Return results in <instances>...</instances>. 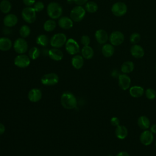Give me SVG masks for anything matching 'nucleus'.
I'll return each mask as SVG.
<instances>
[{
  "label": "nucleus",
  "instance_id": "f704fd0d",
  "mask_svg": "<svg viewBox=\"0 0 156 156\" xmlns=\"http://www.w3.org/2000/svg\"><path fill=\"white\" fill-rule=\"evenodd\" d=\"M146 97L150 100H153L156 98V91L153 88H147L144 91Z\"/></svg>",
  "mask_w": 156,
  "mask_h": 156
},
{
  "label": "nucleus",
  "instance_id": "ddd939ff",
  "mask_svg": "<svg viewBox=\"0 0 156 156\" xmlns=\"http://www.w3.org/2000/svg\"><path fill=\"white\" fill-rule=\"evenodd\" d=\"M118 85L122 90H126L130 87L131 79L126 74H121L118 77Z\"/></svg>",
  "mask_w": 156,
  "mask_h": 156
},
{
  "label": "nucleus",
  "instance_id": "aec40b11",
  "mask_svg": "<svg viewBox=\"0 0 156 156\" xmlns=\"http://www.w3.org/2000/svg\"><path fill=\"white\" fill-rule=\"evenodd\" d=\"M144 93V88L139 85H134L129 88L130 95L135 98L141 97Z\"/></svg>",
  "mask_w": 156,
  "mask_h": 156
},
{
  "label": "nucleus",
  "instance_id": "7ed1b4c3",
  "mask_svg": "<svg viewBox=\"0 0 156 156\" xmlns=\"http://www.w3.org/2000/svg\"><path fill=\"white\" fill-rule=\"evenodd\" d=\"M66 41V35L64 33L60 32L52 35L49 40V43L52 48H60L65 44Z\"/></svg>",
  "mask_w": 156,
  "mask_h": 156
},
{
  "label": "nucleus",
  "instance_id": "09e8293b",
  "mask_svg": "<svg viewBox=\"0 0 156 156\" xmlns=\"http://www.w3.org/2000/svg\"><path fill=\"white\" fill-rule=\"evenodd\" d=\"M155 146H156V141H155Z\"/></svg>",
  "mask_w": 156,
  "mask_h": 156
},
{
  "label": "nucleus",
  "instance_id": "37998d69",
  "mask_svg": "<svg viewBox=\"0 0 156 156\" xmlns=\"http://www.w3.org/2000/svg\"><path fill=\"white\" fill-rule=\"evenodd\" d=\"M150 131L152 133H156V124H154L151 125L150 126Z\"/></svg>",
  "mask_w": 156,
  "mask_h": 156
},
{
  "label": "nucleus",
  "instance_id": "c9c22d12",
  "mask_svg": "<svg viewBox=\"0 0 156 156\" xmlns=\"http://www.w3.org/2000/svg\"><path fill=\"white\" fill-rule=\"evenodd\" d=\"M32 7L36 12H40L44 9V4L41 1H37L33 5Z\"/></svg>",
  "mask_w": 156,
  "mask_h": 156
},
{
  "label": "nucleus",
  "instance_id": "c03bdc74",
  "mask_svg": "<svg viewBox=\"0 0 156 156\" xmlns=\"http://www.w3.org/2000/svg\"><path fill=\"white\" fill-rule=\"evenodd\" d=\"M5 130V128L4 124H2V123H0V135H2Z\"/></svg>",
  "mask_w": 156,
  "mask_h": 156
},
{
  "label": "nucleus",
  "instance_id": "4be33fe9",
  "mask_svg": "<svg viewBox=\"0 0 156 156\" xmlns=\"http://www.w3.org/2000/svg\"><path fill=\"white\" fill-rule=\"evenodd\" d=\"M137 124L139 126V127L143 129V130H147L150 128L151 121L147 116L144 115H142L138 118Z\"/></svg>",
  "mask_w": 156,
  "mask_h": 156
},
{
  "label": "nucleus",
  "instance_id": "49530a36",
  "mask_svg": "<svg viewBox=\"0 0 156 156\" xmlns=\"http://www.w3.org/2000/svg\"><path fill=\"white\" fill-rule=\"evenodd\" d=\"M107 156H112V155H108Z\"/></svg>",
  "mask_w": 156,
  "mask_h": 156
},
{
  "label": "nucleus",
  "instance_id": "58836bf2",
  "mask_svg": "<svg viewBox=\"0 0 156 156\" xmlns=\"http://www.w3.org/2000/svg\"><path fill=\"white\" fill-rule=\"evenodd\" d=\"M23 2L26 7H32L36 1L35 0H23Z\"/></svg>",
  "mask_w": 156,
  "mask_h": 156
},
{
  "label": "nucleus",
  "instance_id": "9d476101",
  "mask_svg": "<svg viewBox=\"0 0 156 156\" xmlns=\"http://www.w3.org/2000/svg\"><path fill=\"white\" fill-rule=\"evenodd\" d=\"M41 82L44 85H54L58 82V76L56 73H48L43 76L41 79Z\"/></svg>",
  "mask_w": 156,
  "mask_h": 156
},
{
  "label": "nucleus",
  "instance_id": "dca6fc26",
  "mask_svg": "<svg viewBox=\"0 0 156 156\" xmlns=\"http://www.w3.org/2000/svg\"><path fill=\"white\" fill-rule=\"evenodd\" d=\"M131 55L135 58H141L144 55V50L143 48L138 44H133L130 49Z\"/></svg>",
  "mask_w": 156,
  "mask_h": 156
},
{
  "label": "nucleus",
  "instance_id": "e433bc0d",
  "mask_svg": "<svg viewBox=\"0 0 156 156\" xmlns=\"http://www.w3.org/2000/svg\"><path fill=\"white\" fill-rule=\"evenodd\" d=\"M80 43L83 46H88L90 43V38L87 35H83L80 38Z\"/></svg>",
  "mask_w": 156,
  "mask_h": 156
},
{
  "label": "nucleus",
  "instance_id": "412c9836",
  "mask_svg": "<svg viewBox=\"0 0 156 156\" xmlns=\"http://www.w3.org/2000/svg\"><path fill=\"white\" fill-rule=\"evenodd\" d=\"M115 133L118 139L124 140L128 135V130L126 126L123 125H119L116 127Z\"/></svg>",
  "mask_w": 156,
  "mask_h": 156
},
{
  "label": "nucleus",
  "instance_id": "ea45409f",
  "mask_svg": "<svg viewBox=\"0 0 156 156\" xmlns=\"http://www.w3.org/2000/svg\"><path fill=\"white\" fill-rule=\"evenodd\" d=\"M73 1L77 5H82L85 4L88 0H73Z\"/></svg>",
  "mask_w": 156,
  "mask_h": 156
},
{
  "label": "nucleus",
  "instance_id": "79ce46f5",
  "mask_svg": "<svg viewBox=\"0 0 156 156\" xmlns=\"http://www.w3.org/2000/svg\"><path fill=\"white\" fill-rule=\"evenodd\" d=\"M115 156H130V155L126 151H121L118 152Z\"/></svg>",
  "mask_w": 156,
  "mask_h": 156
},
{
  "label": "nucleus",
  "instance_id": "2f4dec72",
  "mask_svg": "<svg viewBox=\"0 0 156 156\" xmlns=\"http://www.w3.org/2000/svg\"><path fill=\"white\" fill-rule=\"evenodd\" d=\"M41 54L40 49L36 46L31 48L29 51V57L32 60H36L39 57Z\"/></svg>",
  "mask_w": 156,
  "mask_h": 156
},
{
  "label": "nucleus",
  "instance_id": "4c0bfd02",
  "mask_svg": "<svg viewBox=\"0 0 156 156\" xmlns=\"http://www.w3.org/2000/svg\"><path fill=\"white\" fill-rule=\"evenodd\" d=\"M120 123V121L119 119V118L116 116H113L110 119V124L113 126H118L119 125Z\"/></svg>",
  "mask_w": 156,
  "mask_h": 156
},
{
  "label": "nucleus",
  "instance_id": "4468645a",
  "mask_svg": "<svg viewBox=\"0 0 156 156\" xmlns=\"http://www.w3.org/2000/svg\"><path fill=\"white\" fill-rule=\"evenodd\" d=\"M94 37L96 40V41L101 44H104L107 43L109 36L107 34V32L104 30V29H98L95 32L94 34Z\"/></svg>",
  "mask_w": 156,
  "mask_h": 156
},
{
  "label": "nucleus",
  "instance_id": "f257e3e1",
  "mask_svg": "<svg viewBox=\"0 0 156 156\" xmlns=\"http://www.w3.org/2000/svg\"><path fill=\"white\" fill-rule=\"evenodd\" d=\"M62 105L66 109L71 110L76 108L77 105V99L74 95L69 91L62 93L60 98Z\"/></svg>",
  "mask_w": 156,
  "mask_h": 156
},
{
  "label": "nucleus",
  "instance_id": "c85d7f7f",
  "mask_svg": "<svg viewBox=\"0 0 156 156\" xmlns=\"http://www.w3.org/2000/svg\"><path fill=\"white\" fill-rule=\"evenodd\" d=\"M56 26H57L56 21L54 20L50 19V20H46L44 22L43 24V29L46 32H50L54 30V29L56 27Z\"/></svg>",
  "mask_w": 156,
  "mask_h": 156
},
{
  "label": "nucleus",
  "instance_id": "7c9ffc66",
  "mask_svg": "<svg viewBox=\"0 0 156 156\" xmlns=\"http://www.w3.org/2000/svg\"><path fill=\"white\" fill-rule=\"evenodd\" d=\"M49 42V40L48 36H46L44 34H40L38 35L36 38V43L40 46H41L43 47L46 46L48 44Z\"/></svg>",
  "mask_w": 156,
  "mask_h": 156
},
{
  "label": "nucleus",
  "instance_id": "a19ab883",
  "mask_svg": "<svg viewBox=\"0 0 156 156\" xmlns=\"http://www.w3.org/2000/svg\"><path fill=\"white\" fill-rule=\"evenodd\" d=\"M119 74H119L118 70H116V69L113 70V71H112V73H111L112 76L113 77H115V78H116V77H118V76H119Z\"/></svg>",
  "mask_w": 156,
  "mask_h": 156
},
{
  "label": "nucleus",
  "instance_id": "39448f33",
  "mask_svg": "<svg viewBox=\"0 0 156 156\" xmlns=\"http://www.w3.org/2000/svg\"><path fill=\"white\" fill-rule=\"evenodd\" d=\"M36 12L32 7H26L21 12V16L24 21L29 24L33 23L37 18Z\"/></svg>",
  "mask_w": 156,
  "mask_h": 156
},
{
  "label": "nucleus",
  "instance_id": "a211bd4d",
  "mask_svg": "<svg viewBox=\"0 0 156 156\" xmlns=\"http://www.w3.org/2000/svg\"><path fill=\"white\" fill-rule=\"evenodd\" d=\"M27 97L30 102H37L41 99L42 93L38 88H32L29 91Z\"/></svg>",
  "mask_w": 156,
  "mask_h": 156
},
{
  "label": "nucleus",
  "instance_id": "a18cd8bd",
  "mask_svg": "<svg viewBox=\"0 0 156 156\" xmlns=\"http://www.w3.org/2000/svg\"><path fill=\"white\" fill-rule=\"evenodd\" d=\"M67 2H68V3H73V2H74V1H73V0H67Z\"/></svg>",
  "mask_w": 156,
  "mask_h": 156
},
{
  "label": "nucleus",
  "instance_id": "473e14b6",
  "mask_svg": "<svg viewBox=\"0 0 156 156\" xmlns=\"http://www.w3.org/2000/svg\"><path fill=\"white\" fill-rule=\"evenodd\" d=\"M30 28L29 27V26H28L27 25H23L22 26H21L20 30H19V33L20 35L21 36V37L25 38H27V37H29L30 34Z\"/></svg>",
  "mask_w": 156,
  "mask_h": 156
},
{
  "label": "nucleus",
  "instance_id": "393cba45",
  "mask_svg": "<svg viewBox=\"0 0 156 156\" xmlns=\"http://www.w3.org/2000/svg\"><path fill=\"white\" fill-rule=\"evenodd\" d=\"M102 54L105 57H112L115 52V48L110 43H105L103 44L102 47Z\"/></svg>",
  "mask_w": 156,
  "mask_h": 156
},
{
  "label": "nucleus",
  "instance_id": "c756f323",
  "mask_svg": "<svg viewBox=\"0 0 156 156\" xmlns=\"http://www.w3.org/2000/svg\"><path fill=\"white\" fill-rule=\"evenodd\" d=\"M85 9L86 12L91 13H95L98 10V4L94 1H88L85 4Z\"/></svg>",
  "mask_w": 156,
  "mask_h": 156
},
{
  "label": "nucleus",
  "instance_id": "2eb2a0df",
  "mask_svg": "<svg viewBox=\"0 0 156 156\" xmlns=\"http://www.w3.org/2000/svg\"><path fill=\"white\" fill-rule=\"evenodd\" d=\"M18 21L17 16L13 13H8L3 19L4 25L7 27H12L16 26Z\"/></svg>",
  "mask_w": 156,
  "mask_h": 156
},
{
  "label": "nucleus",
  "instance_id": "b1692460",
  "mask_svg": "<svg viewBox=\"0 0 156 156\" xmlns=\"http://www.w3.org/2000/svg\"><path fill=\"white\" fill-rule=\"evenodd\" d=\"M12 47V40L7 37H0V51H7Z\"/></svg>",
  "mask_w": 156,
  "mask_h": 156
},
{
  "label": "nucleus",
  "instance_id": "0eeeda50",
  "mask_svg": "<svg viewBox=\"0 0 156 156\" xmlns=\"http://www.w3.org/2000/svg\"><path fill=\"white\" fill-rule=\"evenodd\" d=\"M13 47L16 53L19 54H23L27 52L28 49V44L24 38L21 37L17 38L14 41Z\"/></svg>",
  "mask_w": 156,
  "mask_h": 156
},
{
  "label": "nucleus",
  "instance_id": "f3484780",
  "mask_svg": "<svg viewBox=\"0 0 156 156\" xmlns=\"http://www.w3.org/2000/svg\"><path fill=\"white\" fill-rule=\"evenodd\" d=\"M58 25L62 29L68 30L73 26V21L70 17L62 16L58 20Z\"/></svg>",
  "mask_w": 156,
  "mask_h": 156
},
{
  "label": "nucleus",
  "instance_id": "cd10ccee",
  "mask_svg": "<svg viewBox=\"0 0 156 156\" xmlns=\"http://www.w3.org/2000/svg\"><path fill=\"white\" fill-rule=\"evenodd\" d=\"M12 9V4L9 0H2L0 2V10L4 14H8Z\"/></svg>",
  "mask_w": 156,
  "mask_h": 156
},
{
  "label": "nucleus",
  "instance_id": "5701e85b",
  "mask_svg": "<svg viewBox=\"0 0 156 156\" xmlns=\"http://www.w3.org/2000/svg\"><path fill=\"white\" fill-rule=\"evenodd\" d=\"M84 63L83 57L79 54L74 55L71 58L72 66L77 69H79L82 68Z\"/></svg>",
  "mask_w": 156,
  "mask_h": 156
},
{
  "label": "nucleus",
  "instance_id": "6ab92c4d",
  "mask_svg": "<svg viewBox=\"0 0 156 156\" xmlns=\"http://www.w3.org/2000/svg\"><path fill=\"white\" fill-rule=\"evenodd\" d=\"M48 55L52 60L55 61H60L63 57L62 51L59 48H52V49H49Z\"/></svg>",
  "mask_w": 156,
  "mask_h": 156
},
{
  "label": "nucleus",
  "instance_id": "423d86ee",
  "mask_svg": "<svg viewBox=\"0 0 156 156\" xmlns=\"http://www.w3.org/2000/svg\"><path fill=\"white\" fill-rule=\"evenodd\" d=\"M111 12L115 16H122L127 12V5L123 2H116L112 5Z\"/></svg>",
  "mask_w": 156,
  "mask_h": 156
},
{
  "label": "nucleus",
  "instance_id": "f8f14e48",
  "mask_svg": "<svg viewBox=\"0 0 156 156\" xmlns=\"http://www.w3.org/2000/svg\"><path fill=\"white\" fill-rule=\"evenodd\" d=\"M140 141L143 145L149 146L154 141V135L148 129L144 130L140 135Z\"/></svg>",
  "mask_w": 156,
  "mask_h": 156
},
{
  "label": "nucleus",
  "instance_id": "6e6552de",
  "mask_svg": "<svg viewBox=\"0 0 156 156\" xmlns=\"http://www.w3.org/2000/svg\"><path fill=\"white\" fill-rule=\"evenodd\" d=\"M108 40L110 41V43L113 46H119L124 41V35L122 32L115 30L110 34Z\"/></svg>",
  "mask_w": 156,
  "mask_h": 156
},
{
  "label": "nucleus",
  "instance_id": "9b49d317",
  "mask_svg": "<svg viewBox=\"0 0 156 156\" xmlns=\"http://www.w3.org/2000/svg\"><path fill=\"white\" fill-rule=\"evenodd\" d=\"M30 63V58L26 54H19L14 59V64L17 67L24 68L27 67Z\"/></svg>",
  "mask_w": 156,
  "mask_h": 156
},
{
  "label": "nucleus",
  "instance_id": "f03ea898",
  "mask_svg": "<svg viewBox=\"0 0 156 156\" xmlns=\"http://www.w3.org/2000/svg\"><path fill=\"white\" fill-rule=\"evenodd\" d=\"M46 12L48 16L51 19L56 20L61 17L63 12V9L59 3L51 2L48 5Z\"/></svg>",
  "mask_w": 156,
  "mask_h": 156
},
{
  "label": "nucleus",
  "instance_id": "a878e982",
  "mask_svg": "<svg viewBox=\"0 0 156 156\" xmlns=\"http://www.w3.org/2000/svg\"><path fill=\"white\" fill-rule=\"evenodd\" d=\"M135 68L133 62L132 61H126L124 62L121 66V71L124 74H129L132 73Z\"/></svg>",
  "mask_w": 156,
  "mask_h": 156
},
{
  "label": "nucleus",
  "instance_id": "bb28decb",
  "mask_svg": "<svg viewBox=\"0 0 156 156\" xmlns=\"http://www.w3.org/2000/svg\"><path fill=\"white\" fill-rule=\"evenodd\" d=\"M81 54H82V56L83 57V58L89 60V59H91L93 57L94 50L89 45L85 46L81 49Z\"/></svg>",
  "mask_w": 156,
  "mask_h": 156
},
{
  "label": "nucleus",
  "instance_id": "de8ad7c7",
  "mask_svg": "<svg viewBox=\"0 0 156 156\" xmlns=\"http://www.w3.org/2000/svg\"><path fill=\"white\" fill-rule=\"evenodd\" d=\"M155 70H156V65H155Z\"/></svg>",
  "mask_w": 156,
  "mask_h": 156
},
{
  "label": "nucleus",
  "instance_id": "72a5a7b5",
  "mask_svg": "<svg viewBox=\"0 0 156 156\" xmlns=\"http://www.w3.org/2000/svg\"><path fill=\"white\" fill-rule=\"evenodd\" d=\"M141 40V35L138 32H134L132 33L129 38V41L130 42L133 44H137Z\"/></svg>",
  "mask_w": 156,
  "mask_h": 156
},
{
  "label": "nucleus",
  "instance_id": "1a4fd4ad",
  "mask_svg": "<svg viewBox=\"0 0 156 156\" xmlns=\"http://www.w3.org/2000/svg\"><path fill=\"white\" fill-rule=\"evenodd\" d=\"M65 49L66 52L70 55H76L80 51V46L78 43L73 38L67 39L65 43Z\"/></svg>",
  "mask_w": 156,
  "mask_h": 156
},
{
  "label": "nucleus",
  "instance_id": "20e7f679",
  "mask_svg": "<svg viewBox=\"0 0 156 156\" xmlns=\"http://www.w3.org/2000/svg\"><path fill=\"white\" fill-rule=\"evenodd\" d=\"M86 10L82 5H76L70 12V18L74 22L81 21L85 16Z\"/></svg>",
  "mask_w": 156,
  "mask_h": 156
}]
</instances>
